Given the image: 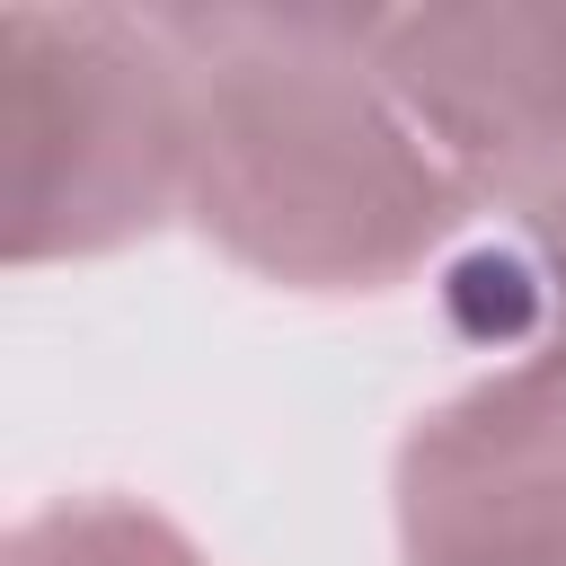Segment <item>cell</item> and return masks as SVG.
<instances>
[{
	"label": "cell",
	"instance_id": "cell-1",
	"mask_svg": "<svg viewBox=\"0 0 566 566\" xmlns=\"http://www.w3.org/2000/svg\"><path fill=\"white\" fill-rule=\"evenodd\" d=\"M186 53V221L283 292H398L486 195L442 159L371 53V9H150Z\"/></svg>",
	"mask_w": 566,
	"mask_h": 566
},
{
	"label": "cell",
	"instance_id": "cell-2",
	"mask_svg": "<svg viewBox=\"0 0 566 566\" xmlns=\"http://www.w3.org/2000/svg\"><path fill=\"white\" fill-rule=\"evenodd\" d=\"M186 53L150 9L9 0L0 9V256L88 265L186 221Z\"/></svg>",
	"mask_w": 566,
	"mask_h": 566
},
{
	"label": "cell",
	"instance_id": "cell-3",
	"mask_svg": "<svg viewBox=\"0 0 566 566\" xmlns=\"http://www.w3.org/2000/svg\"><path fill=\"white\" fill-rule=\"evenodd\" d=\"M398 566H566V345L433 398L389 460Z\"/></svg>",
	"mask_w": 566,
	"mask_h": 566
},
{
	"label": "cell",
	"instance_id": "cell-4",
	"mask_svg": "<svg viewBox=\"0 0 566 566\" xmlns=\"http://www.w3.org/2000/svg\"><path fill=\"white\" fill-rule=\"evenodd\" d=\"M371 53L486 212L566 195V0L371 9Z\"/></svg>",
	"mask_w": 566,
	"mask_h": 566
},
{
	"label": "cell",
	"instance_id": "cell-5",
	"mask_svg": "<svg viewBox=\"0 0 566 566\" xmlns=\"http://www.w3.org/2000/svg\"><path fill=\"white\" fill-rule=\"evenodd\" d=\"M0 566H212V557L159 504L124 486H80V495H44L35 513H18L0 539Z\"/></svg>",
	"mask_w": 566,
	"mask_h": 566
},
{
	"label": "cell",
	"instance_id": "cell-6",
	"mask_svg": "<svg viewBox=\"0 0 566 566\" xmlns=\"http://www.w3.org/2000/svg\"><path fill=\"white\" fill-rule=\"evenodd\" d=\"M504 221H513V239H522V256L539 274V301L557 318V345H566V195H539V203H522Z\"/></svg>",
	"mask_w": 566,
	"mask_h": 566
}]
</instances>
